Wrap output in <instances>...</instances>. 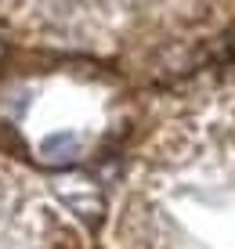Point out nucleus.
<instances>
[{
  "label": "nucleus",
  "instance_id": "f257e3e1",
  "mask_svg": "<svg viewBox=\"0 0 235 249\" xmlns=\"http://www.w3.org/2000/svg\"><path fill=\"white\" fill-rule=\"evenodd\" d=\"M80 152H83V141H80L76 134H69V130L47 134V137L40 141V159H43V162H55V166L80 159Z\"/></svg>",
  "mask_w": 235,
  "mask_h": 249
}]
</instances>
